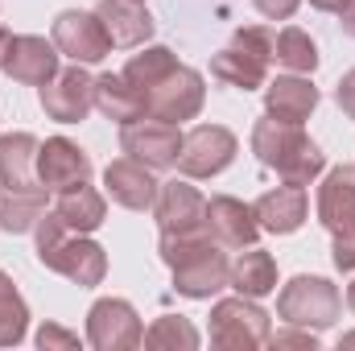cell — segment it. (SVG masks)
<instances>
[{
	"mask_svg": "<svg viewBox=\"0 0 355 351\" xmlns=\"http://www.w3.org/2000/svg\"><path fill=\"white\" fill-rule=\"evenodd\" d=\"M162 261L174 273V289L182 298H194V302L215 298L232 277V264L219 252V244L211 240V232L162 236Z\"/></svg>",
	"mask_w": 355,
	"mask_h": 351,
	"instance_id": "cell-1",
	"label": "cell"
},
{
	"mask_svg": "<svg viewBox=\"0 0 355 351\" xmlns=\"http://www.w3.org/2000/svg\"><path fill=\"white\" fill-rule=\"evenodd\" d=\"M33 236H37V261L50 273H62L67 281H75L83 289L107 277V252L95 240H83V232H71L54 211L37 219Z\"/></svg>",
	"mask_w": 355,
	"mask_h": 351,
	"instance_id": "cell-2",
	"label": "cell"
},
{
	"mask_svg": "<svg viewBox=\"0 0 355 351\" xmlns=\"http://www.w3.org/2000/svg\"><path fill=\"white\" fill-rule=\"evenodd\" d=\"M252 153L261 157V166L277 170L285 182H297V186H306L310 178H318L327 170L322 149L302 132V124H289V120H277V116L257 120V128H252Z\"/></svg>",
	"mask_w": 355,
	"mask_h": 351,
	"instance_id": "cell-3",
	"label": "cell"
},
{
	"mask_svg": "<svg viewBox=\"0 0 355 351\" xmlns=\"http://www.w3.org/2000/svg\"><path fill=\"white\" fill-rule=\"evenodd\" d=\"M268 62H272V33L265 25H248V29H236L232 46L211 58V75L227 87L257 91L268 79Z\"/></svg>",
	"mask_w": 355,
	"mask_h": 351,
	"instance_id": "cell-4",
	"label": "cell"
},
{
	"mask_svg": "<svg viewBox=\"0 0 355 351\" xmlns=\"http://www.w3.org/2000/svg\"><path fill=\"white\" fill-rule=\"evenodd\" d=\"M343 314V298L327 277H293L281 298H277V318H285L289 327H306V331H327L335 327Z\"/></svg>",
	"mask_w": 355,
	"mask_h": 351,
	"instance_id": "cell-5",
	"label": "cell"
},
{
	"mask_svg": "<svg viewBox=\"0 0 355 351\" xmlns=\"http://www.w3.org/2000/svg\"><path fill=\"white\" fill-rule=\"evenodd\" d=\"M268 314L257 306V298H223L211 310V348L219 351H252L268 343Z\"/></svg>",
	"mask_w": 355,
	"mask_h": 351,
	"instance_id": "cell-6",
	"label": "cell"
},
{
	"mask_svg": "<svg viewBox=\"0 0 355 351\" xmlns=\"http://www.w3.org/2000/svg\"><path fill=\"white\" fill-rule=\"evenodd\" d=\"M87 343L95 351H132L145 343V327L124 298H99L87 310Z\"/></svg>",
	"mask_w": 355,
	"mask_h": 351,
	"instance_id": "cell-7",
	"label": "cell"
},
{
	"mask_svg": "<svg viewBox=\"0 0 355 351\" xmlns=\"http://www.w3.org/2000/svg\"><path fill=\"white\" fill-rule=\"evenodd\" d=\"M236 137L223 124H198L182 137V153H178V170L186 178H215L236 162Z\"/></svg>",
	"mask_w": 355,
	"mask_h": 351,
	"instance_id": "cell-8",
	"label": "cell"
},
{
	"mask_svg": "<svg viewBox=\"0 0 355 351\" xmlns=\"http://www.w3.org/2000/svg\"><path fill=\"white\" fill-rule=\"evenodd\" d=\"M202 99H207L202 75H198L194 67H182V62H178L174 71L145 95V116L182 124V120H194V116L202 112Z\"/></svg>",
	"mask_w": 355,
	"mask_h": 351,
	"instance_id": "cell-9",
	"label": "cell"
},
{
	"mask_svg": "<svg viewBox=\"0 0 355 351\" xmlns=\"http://www.w3.org/2000/svg\"><path fill=\"white\" fill-rule=\"evenodd\" d=\"M120 149L128 157L145 162L149 170H170V166H178V153H182V132L170 120L141 116V120L120 128Z\"/></svg>",
	"mask_w": 355,
	"mask_h": 351,
	"instance_id": "cell-10",
	"label": "cell"
},
{
	"mask_svg": "<svg viewBox=\"0 0 355 351\" xmlns=\"http://www.w3.org/2000/svg\"><path fill=\"white\" fill-rule=\"evenodd\" d=\"M54 46H58V54H67L71 62H83V67L103 62L112 50L103 21L95 12H83V8H67L54 17Z\"/></svg>",
	"mask_w": 355,
	"mask_h": 351,
	"instance_id": "cell-11",
	"label": "cell"
},
{
	"mask_svg": "<svg viewBox=\"0 0 355 351\" xmlns=\"http://www.w3.org/2000/svg\"><path fill=\"white\" fill-rule=\"evenodd\" d=\"M157 228L162 236H194L207 232V198L190 186V182H162L157 203H153Z\"/></svg>",
	"mask_w": 355,
	"mask_h": 351,
	"instance_id": "cell-12",
	"label": "cell"
},
{
	"mask_svg": "<svg viewBox=\"0 0 355 351\" xmlns=\"http://www.w3.org/2000/svg\"><path fill=\"white\" fill-rule=\"evenodd\" d=\"M42 108L50 120L58 124H79L87 120V112L95 108V79L83 71V62H75L71 71H58L46 87H42Z\"/></svg>",
	"mask_w": 355,
	"mask_h": 351,
	"instance_id": "cell-13",
	"label": "cell"
},
{
	"mask_svg": "<svg viewBox=\"0 0 355 351\" xmlns=\"http://www.w3.org/2000/svg\"><path fill=\"white\" fill-rule=\"evenodd\" d=\"M37 182L46 190H71L91 182V157L67 137H50L37 145Z\"/></svg>",
	"mask_w": 355,
	"mask_h": 351,
	"instance_id": "cell-14",
	"label": "cell"
},
{
	"mask_svg": "<svg viewBox=\"0 0 355 351\" xmlns=\"http://www.w3.org/2000/svg\"><path fill=\"white\" fill-rule=\"evenodd\" d=\"M207 232L219 248H252L261 236V223L248 203H240L232 194H215L207 203Z\"/></svg>",
	"mask_w": 355,
	"mask_h": 351,
	"instance_id": "cell-15",
	"label": "cell"
},
{
	"mask_svg": "<svg viewBox=\"0 0 355 351\" xmlns=\"http://www.w3.org/2000/svg\"><path fill=\"white\" fill-rule=\"evenodd\" d=\"M4 75H12L25 87H46L58 75V46L46 42V37H37V33L12 37L8 58H4Z\"/></svg>",
	"mask_w": 355,
	"mask_h": 351,
	"instance_id": "cell-16",
	"label": "cell"
},
{
	"mask_svg": "<svg viewBox=\"0 0 355 351\" xmlns=\"http://www.w3.org/2000/svg\"><path fill=\"white\" fill-rule=\"evenodd\" d=\"M103 186H107L112 203H120L128 211H153L157 190H162V182L153 178V170L145 162H137V157H116L103 170Z\"/></svg>",
	"mask_w": 355,
	"mask_h": 351,
	"instance_id": "cell-17",
	"label": "cell"
},
{
	"mask_svg": "<svg viewBox=\"0 0 355 351\" xmlns=\"http://www.w3.org/2000/svg\"><path fill=\"white\" fill-rule=\"evenodd\" d=\"M95 17L103 21L107 29V42L120 46V50H132V46H145L153 37V17L145 8V0H99L95 4Z\"/></svg>",
	"mask_w": 355,
	"mask_h": 351,
	"instance_id": "cell-18",
	"label": "cell"
},
{
	"mask_svg": "<svg viewBox=\"0 0 355 351\" xmlns=\"http://www.w3.org/2000/svg\"><path fill=\"white\" fill-rule=\"evenodd\" d=\"M318 223L331 236L355 232V166H335L318 186Z\"/></svg>",
	"mask_w": 355,
	"mask_h": 351,
	"instance_id": "cell-19",
	"label": "cell"
},
{
	"mask_svg": "<svg viewBox=\"0 0 355 351\" xmlns=\"http://www.w3.org/2000/svg\"><path fill=\"white\" fill-rule=\"evenodd\" d=\"M252 215H257L261 232H272V236H289V232H297V228L306 223V186L285 182V186L268 190V194L257 198Z\"/></svg>",
	"mask_w": 355,
	"mask_h": 351,
	"instance_id": "cell-20",
	"label": "cell"
},
{
	"mask_svg": "<svg viewBox=\"0 0 355 351\" xmlns=\"http://www.w3.org/2000/svg\"><path fill=\"white\" fill-rule=\"evenodd\" d=\"M318 108V87L310 79H297V75H277L265 87V112L277 120H289V124H302L310 120V112Z\"/></svg>",
	"mask_w": 355,
	"mask_h": 351,
	"instance_id": "cell-21",
	"label": "cell"
},
{
	"mask_svg": "<svg viewBox=\"0 0 355 351\" xmlns=\"http://www.w3.org/2000/svg\"><path fill=\"white\" fill-rule=\"evenodd\" d=\"M37 137L33 132H8L0 137V182L4 190H46L37 178Z\"/></svg>",
	"mask_w": 355,
	"mask_h": 351,
	"instance_id": "cell-22",
	"label": "cell"
},
{
	"mask_svg": "<svg viewBox=\"0 0 355 351\" xmlns=\"http://www.w3.org/2000/svg\"><path fill=\"white\" fill-rule=\"evenodd\" d=\"M54 215H58L71 232H95V228L107 219V203H103V194H99V190H91V182H83V186L58 190Z\"/></svg>",
	"mask_w": 355,
	"mask_h": 351,
	"instance_id": "cell-23",
	"label": "cell"
},
{
	"mask_svg": "<svg viewBox=\"0 0 355 351\" xmlns=\"http://www.w3.org/2000/svg\"><path fill=\"white\" fill-rule=\"evenodd\" d=\"M95 108H99L107 120H116V124H132V120L145 116L141 91L132 87L124 75H99V79H95Z\"/></svg>",
	"mask_w": 355,
	"mask_h": 351,
	"instance_id": "cell-24",
	"label": "cell"
},
{
	"mask_svg": "<svg viewBox=\"0 0 355 351\" xmlns=\"http://www.w3.org/2000/svg\"><path fill=\"white\" fill-rule=\"evenodd\" d=\"M227 285L236 293H244V298H265V293L277 289V261L268 257L265 248H248V252H240L232 261Z\"/></svg>",
	"mask_w": 355,
	"mask_h": 351,
	"instance_id": "cell-25",
	"label": "cell"
},
{
	"mask_svg": "<svg viewBox=\"0 0 355 351\" xmlns=\"http://www.w3.org/2000/svg\"><path fill=\"white\" fill-rule=\"evenodd\" d=\"M46 215V190H4L0 198V228L8 236H25Z\"/></svg>",
	"mask_w": 355,
	"mask_h": 351,
	"instance_id": "cell-26",
	"label": "cell"
},
{
	"mask_svg": "<svg viewBox=\"0 0 355 351\" xmlns=\"http://www.w3.org/2000/svg\"><path fill=\"white\" fill-rule=\"evenodd\" d=\"M272 58H277L285 71L310 75V71L318 67V46L310 42V33H306V29L289 25V29H281V33L272 37Z\"/></svg>",
	"mask_w": 355,
	"mask_h": 351,
	"instance_id": "cell-27",
	"label": "cell"
},
{
	"mask_svg": "<svg viewBox=\"0 0 355 351\" xmlns=\"http://www.w3.org/2000/svg\"><path fill=\"white\" fill-rule=\"evenodd\" d=\"M174 67H178L174 50H166V46H149V50H145V54H137V58H132V62H128L120 75H124L132 87L141 91V99H145V95L157 87V83H162V79H166Z\"/></svg>",
	"mask_w": 355,
	"mask_h": 351,
	"instance_id": "cell-28",
	"label": "cell"
},
{
	"mask_svg": "<svg viewBox=\"0 0 355 351\" xmlns=\"http://www.w3.org/2000/svg\"><path fill=\"white\" fill-rule=\"evenodd\" d=\"M29 331V306L17 293L12 277L0 273V348H17Z\"/></svg>",
	"mask_w": 355,
	"mask_h": 351,
	"instance_id": "cell-29",
	"label": "cell"
},
{
	"mask_svg": "<svg viewBox=\"0 0 355 351\" xmlns=\"http://www.w3.org/2000/svg\"><path fill=\"white\" fill-rule=\"evenodd\" d=\"M145 348H153V351H166V348L194 351L198 348V331H194L190 318H182V314H162V318L145 331Z\"/></svg>",
	"mask_w": 355,
	"mask_h": 351,
	"instance_id": "cell-30",
	"label": "cell"
},
{
	"mask_svg": "<svg viewBox=\"0 0 355 351\" xmlns=\"http://www.w3.org/2000/svg\"><path fill=\"white\" fill-rule=\"evenodd\" d=\"M37 348H42V351H54V348H62V351H75V348H79V335H71V331H62V327H54V323H46V327L37 331Z\"/></svg>",
	"mask_w": 355,
	"mask_h": 351,
	"instance_id": "cell-31",
	"label": "cell"
},
{
	"mask_svg": "<svg viewBox=\"0 0 355 351\" xmlns=\"http://www.w3.org/2000/svg\"><path fill=\"white\" fill-rule=\"evenodd\" d=\"M268 348H302V351H314L318 348V335L314 331H281V335H268Z\"/></svg>",
	"mask_w": 355,
	"mask_h": 351,
	"instance_id": "cell-32",
	"label": "cell"
},
{
	"mask_svg": "<svg viewBox=\"0 0 355 351\" xmlns=\"http://www.w3.org/2000/svg\"><path fill=\"white\" fill-rule=\"evenodd\" d=\"M331 261H335V268H343V273H355V232H343V236H335Z\"/></svg>",
	"mask_w": 355,
	"mask_h": 351,
	"instance_id": "cell-33",
	"label": "cell"
},
{
	"mask_svg": "<svg viewBox=\"0 0 355 351\" xmlns=\"http://www.w3.org/2000/svg\"><path fill=\"white\" fill-rule=\"evenodd\" d=\"M252 4H257V12L268 17V21H289L302 0H252Z\"/></svg>",
	"mask_w": 355,
	"mask_h": 351,
	"instance_id": "cell-34",
	"label": "cell"
},
{
	"mask_svg": "<svg viewBox=\"0 0 355 351\" xmlns=\"http://www.w3.org/2000/svg\"><path fill=\"white\" fill-rule=\"evenodd\" d=\"M335 103L355 120V71H347V75L339 79V87H335Z\"/></svg>",
	"mask_w": 355,
	"mask_h": 351,
	"instance_id": "cell-35",
	"label": "cell"
},
{
	"mask_svg": "<svg viewBox=\"0 0 355 351\" xmlns=\"http://www.w3.org/2000/svg\"><path fill=\"white\" fill-rule=\"evenodd\" d=\"M310 4H314L318 12H339V17L352 8V0H310Z\"/></svg>",
	"mask_w": 355,
	"mask_h": 351,
	"instance_id": "cell-36",
	"label": "cell"
},
{
	"mask_svg": "<svg viewBox=\"0 0 355 351\" xmlns=\"http://www.w3.org/2000/svg\"><path fill=\"white\" fill-rule=\"evenodd\" d=\"M8 46H12V33L0 29V71H4V58H8Z\"/></svg>",
	"mask_w": 355,
	"mask_h": 351,
	"instance_id": "cell-37",
	"label": "cell"
},
{
	"mask_svg": "<svg viewBox=\"0 0 355 351\" xmlns=\"http://www.w3.org/2000/svg\"><path fill=\"white\" fill-rule=\"evenodd\" d=\"M343 33H347V37H355V0H352V8L343 12Z\"/></svg>",
	"mask_w": 355,
	"mask_h": 351,
	"instance_id": "cell-38",
	"label": "cell"
},
{
	"mask_svg": "<svg viewBox=\"0 0 355 351\" xmlns=\"http://www.w3.org/2000/svg\"><path fill=\"white\" fill-rule=\"evenodd\" d=\"M347 306H352V314H355V281L347 285Z\"/></svg>",
	"mask_w": 355,
	"mask_h": 351,
	"instance_id": "cell-39",
	"label": "cell"
},
{
	"mask_svg": "<svg viewBox=\"0 0 355 351\" xmlns=\"http://www.w3.org/2000/svg\"><path fill=\"white\" fill-rule=\"evenodd\" d=\"M339 348H355V331H352V335H343V339H339Z\"/></svg>",
	"mask_w": 355,
	"mask_h": 351,
	"instance_id": "cell-40",
	"label": "cell"
}]
</instances>
